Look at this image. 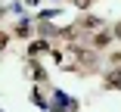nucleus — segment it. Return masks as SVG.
<instances>
[{
  "label": "nucleus",
  "mask_w": 121,
  "mask_h": 112,
  "mask_svg": "<svg viewBox=\"0 0 121 112\" xmlns=\"http://www.w3.org/2000/svg\"><path fill=\"white\" fill-rule=\"evenodd\" d=\"M106 81H109V87H121V72H112Z\"/></svg>",
  "instance_id": "f257e3e1"
}]
</instances>
